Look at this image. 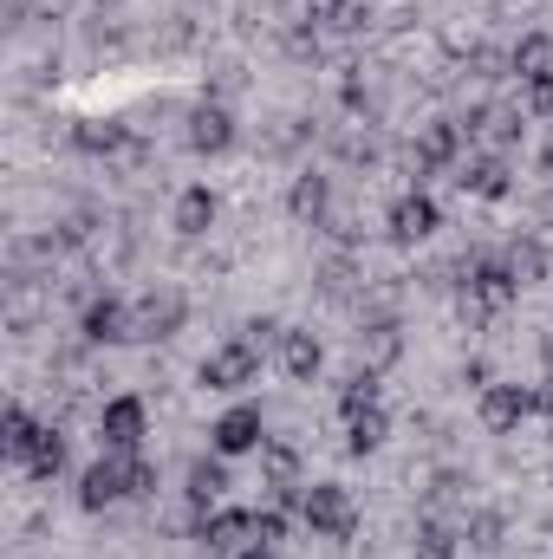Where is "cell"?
I'll list each match as a JSON object with an SVG mask.
<instances>
[{"instance_id": "1", "label": "cell", "mask_w": 553, "mask_h": 559, "mask_svg": "<svg viewBox=\"0 0 553 559\" xmlns=\"http://www.w3.org/2000/svg\"><path fill=\"white\" fill-rule=\"evenodd\" d=\"M156 488V462L131 449V455H118V449H105L98 462H85L79 468V508L85 514H105V508H118V501H131V495H150Z\"/></svg>"}, {"instance_id": "2", "label": "cell", "mask_w": 553, "mask_h": 559, "mask_svg": "<svg viewBox=\"0 0 553 559\" xmlns=\"http://www.w3.org/2000/svg\"><path fill=\"white\" fill-rule=\"evenodd\" d=\"M521 299V286L508 280L502 254H469L462 261V319H502Z\"/></svg>"}, {"instance_id": "3", "label": "cell", "mask_w": 553, "mask_h": 559, "mask_svg": "<svg viewBox=\"0 0 553 559\" xmlns=\"http://www.w3.org/2000/svg\"><path fill=\"white\" fill-rule=\"evenodd\" d=\"M299 527L319 534V540H352V527H358L352 488H345V481H306V495H299Z\"/></svg>"}, {"instance_id": "4", "label": "cell", "mask_w": 553, "mask_h": 559, "mask_svg": "<svg viewBox=\"0 0 553 559\" xmlns=\"http://www.w3.org/2000/svg\"><path fill=\"white\" fill-rule=\"evenodd\" d=\"M196 378H202L209 391H222V397H242L248 384H261V352H255L248 338H222V345L196 365Z\"/></svg>"}, {"instance_id": "5", "label": "cell", "mask_w": 553, "mask_h": 559, "mask_svg": "<svg viewBox=\"0 0 553 559\" xmlns=\"http://www.w3.org/2000/svg\"><path fill=\"white\" fill-rule=\"evenodd\" d=\"M475 417H482L489 436H515L528 417H541V391H534V384H515V378H495V384L482 391Z\"/></svg>"}, {"instance_id": "6", "label": "cell", "mask_w": 553, "mask_h": 559, "mask_svg": "<svg viewBox=\"0 0 553 559\" xmlns=\"http://www.w3.org/2000/svg\"><path fill=\"white\" fill-rule=\"evenodd\" d=\"M79 338H85V345H131V338H138V299H118V293L85 299Z\"/></svg>"}, {"instance_id": "7", "label": "cell", "mask_w": 553, "mask_h": 559, "mask_svg": "<svg viewBox=\"0 0 553 559\" xmlns=\"http://www.w3.org/2000/svg\"><path fill=\"white\" fill-rule=\"evenodd\" d=\"M242 138V124H235V111L222 105V98H196L189 105V118H183V143L196 150V156H228Z\"/></svg>"}, {"instance_id": "8", "label": "cell", "mask_w": 553, "mask_h": 559, "mask_svg": "<svg viewBox=\"0 0 553 559\" xmlns=\"http://www.w3.org/2000/svg\"><path fill=\"white\" fill-rule=\"evenodd\" d=\"M209 449L215 455H261L268 449V417H261V404H228L222 417L209 423Z\"/></svg>"}, {"instance_id": "9", "label": "cell", "mask_w": 553, "mask_h": 559, "mask_svg": "<svg viewBox=\"0 0 553 559\" xmlns=\"http://www.w3.org/2000/svg\"><path fill=\"white\" fill-rule=\"evenodd\" d=\"M528 111L521 105H475L469 118H462V131H469V143H482V150H495V156H508L515 143H528Z\"/></svg>"}, {"instance_id": "10", "label": "cell", "mask_w": 553, "mask_h": 559, "mask_svg": "<svg viewBox=\"0 0 553 559\" xmlns=\"http://www.w3.org/2000/svg\"><path fill=\"white\" fill-rule=\"evenodd\" d=\"M143 436H150V404L143 397H105L98 404V442L105 449H118V455H131V449H143Z\"/></svg>"}, {"instance_id": "11", "label": "cell", "mask_w": 553, "mask_h": 559, "mask_svg": "<svg viewBox=\"0 0 553 559\" xmlns=\"http://www.w3.org/2000/svg\"><path fill=\"white\" fill-rule=\"evenodd\" d=\"M462 143H469V131H462V118H430V124H416V182L430 176V169H462Z\"/></svg>"}, {"instance_id": "12", "label": "cell", "mask_w": 553, "mask_h": 559, "mask_svg": "<svg viewBox=\"0 0 553 559\" xmlns=\"http://www.w3.org/2000/svg\"><path fill=\"white\" fill-rule=\"evenodd\" d=\"M436 228H443V209H436V195H423V189H404V195L391 202V215H385V235H391L398 248H423Z\"/></svg>"}, {"instance_id": "13", "label": "cell", "mask_w": 553, "mask_h": 559, "mask_svg": "<svg viewBox=\"0 0 553 559\" xmlns=\"http://www.w3.org/2000/svg\"><path fill=\"white\" fill-rule=\"evenodd\" d=\"M456 182H462V195H475V202H508V195H515V169H508V156H495V150L462 156Z\"/></svg>"}, {"instance_id": "14", "label": "cell", "mask_w": 553, "mask_h": 559, "mask_svg": "<svg viewBox=\"0 0 553 559\" xmlns=\"http://www.w3.org/2000/svg\"><path fill=\"white\" fill-rule=\"evenodd\" d=\"M189 325V299L176 293V286H150L138 299V338L143 345H156V338H176Z\"/></svg>"}, {"instance_id": "15", "label": "cell", "mask_w": 553, "mask_h": 559, "mask_svg": "<svg viewBox=\"0 0 553 559\" xmlns=\"http://www.w3.org/2000/svg\"><path fill=\"white\" fill-rule=\"evenodd\" d=\"M196 540H202L209 554L235 559L242 547H255V508H209L202 527H196Z\"/></svg>"}, {"instance_id": "16", "label": "cell", "mask_w": 553, "mask_h": 559, "mask_svg": "<svg viewBox=\"0 0 553 559\" xmlns=\"http://www.w3.org/2000/svg\"><path fill=\"white\" fill-rule=\"evenodd\" d=\"M215 222H222V195H215L209 182H189V189L169 202V228H176L183 241H202Z\"/></svg>"}, {"instance_id": "17", "label": "cell", "mask_w": 553, "mask_h": 559, "mask_svg": "<svg viewBox=\"0 0 553 559\" xmlns=\"http://www.w3.org/2000/svg\"><path fill=\"white\" fill-rule=\"evenodd\" d=\"M274 358H280V371H286L293 384H313V378H319V365H326V345H319V332H313V325H286V332H280V345H274Z\"/></svg>"}, {"instance_id": "18", "label": "cell", "mask_w": 553, "mask_h": 559, "mask_svg": "<svg viewBox=\"0 0 553 559\" xmlns=\"http://www.w3.org/2000/svg\"><path fill=\"white\" fill-rule=\"evenodd\" d=\"M286 215L306 222V228H319V222L332 215V176H326V169H299L293 189H286Z\"/></svg>"}, {"instance_id": "19", "label": "cell", "mask_w": 553, "mask_h": 559, "mask_svg": "<svg viewBox=\"0 0 553 559\" xmlns=\"http://www.w3.org/2000/svg\"><path fill=\"white\" fill-rule=\"evenodd\" d=\"M228 488H235V481H228V455H215V449H209V455H196V462H189V475H183V495H189L202 514H209V508H222V495H228Z\"/></svg>"}, {"instance_id": "20", "label": "cell", "mask_w": 553, "mask_h": 559, "mask_svg": "<svg viewBox=\"0 0 553 559\" xmlns=\"http://www.w3.org/2000/svg\"><path fill=\"white\" fill-rule=\"evenodd\" d=\"M502 267H508L515 286H548L553 254H548V241H541V235H515V241L502 248Z\"/></svg>"}, {"instance_id": "21", "label": "cell", "mask_w": 553, "mask_h": 559, "mask_svg": "<svg viewBox=\"0 0 553 559\" xmlns=\"http://www.w3.org/2000/svg\"><path fill=\"white\" fill-rule=\"evenodd\" d=\"M72 150L79 156H125L131 150V131L118 118H79L72 124Z\"/></svg>"}, {"instance_id": "22", "label": "cell", "mask_w": 553, "mask_h": 559, "mask_svg": "<svg viewBox=\"0 0 553 559\" xmlns=\"http://www.w3.org/2000/svg\"><path fill=\"white\" fill-rule=\"evenodd\" d=\"M20 468H26L33 481H59V475L72 468V442H66V436H59V429L46 423V429H39V442H33V455H26Z\"/></svg>"}, {"instance_id": "23", "label": "cell", "mask_w": 553, "mask_h": 559, "mask_svg": "<svg viewBox=\"0 0 553 559\" xmlns=\"http://www.w3.org/2000/svg\"><path fill=\"white\" fill-rule=\"evenodd\" d=\"M508 72L528 85V79H553V33H521L508 46Z\"/></svg>"}, {"instance_id": "24", "label": "cell", "mask_w": 553, "mask_h": 559, "mask_svg": "<svg viewBox=\"0 0 553 559\" xmlns=\"http://www.w3.org/2000/svg\"><path fill=\"white\" fill-rule=\"evenodd\" d=\"M385 436H391L385 404H372V411H352V417H345V449H352V455H372V449H385Z\"/></svg>"}, {"instance_id": "25", "label": "cell", "mask_w": 553, "mask_h": 559, "mask_svg": "<svg viewBox=\"0 0 553 559\" xmlns=\"http://www.w3.org/2000/svg\"><path fill=\"white\" fill-rule=\"evenodd\" d=\"M39 429H46V423L33 417L26 404H7V423H0V442H7V455H13V462H26V455H33V442H39Z\"/></svg>"}, {"instance_id": "26", "label": "cell", "mask_w": 553, "mask_h": 559, "mask_svg": "<svg viewBox=\"0 0 553 559\" xmlns=\"http://www.w3.org/2000/svg\"><path fill=\"white\" fill-rule=\"evenodd\" d=\"M261 481H268V488H306V481H299V449H293V442H274V436H268V449H261Z\"/></svg>"}, {"instance_id": "27", "label": "cell", "mask_w": 553, "mask_h": 559, "mask_svg": "<svg viewBox=\"0 0 553 559\" xmlns=\"http://www.w3.org/2000/svg\"><path fill=\"white\" fill-rule=\"evenodd\" d=\"M326 33H365L372 26V0H319V13H313Z\"/></svg>"}, {"instance_id": "28", "label": "cell", "mask_w": 553, "mask_h": 559, "mask_svg": "<svg viewBox=\"0 0 553 559\" xmlns=\"http://www.w3.org/2000/svg\"><path fill=\"white\" fill-rule=\"evenodd\" d=\"M372 404H385V384H378V371L365 365V371H352V378L339 384V417H352V411H372Z\"/></svg>"}, {"instance_id": "29", "label": "cell", "mask_w": 553, "mask_h": 559, "mask_svg": "<svg viewBox=\"0 0 553 559\" xmlns=\"http://www.w3.org/2000/svg\"><path fill=\"white\" fill-rule=\"evenodd\" d=\"M462 554V534L456 527H443V521H423L411 540V559H456Z\"/></svg>"}, {"instance_id": "30", "label": "cell", "mask_w": 553, "mask_h": 559, "mask_svg": "<svg viewBox=\"0 0 553 559\" xmlns=\"http://www.w3.org/2000/svg\"><path fill=\"white\" fill-rule=\"evenodd\" d=\"M502 534H508V521H502L495 508H475V514H469V534H462V540H469L475 554H495V547H502Z\"/></svg>"}, {"instance_id": "31", "label": "cell", "mask_w": 553, "mask_h": 559, "mask_svg": "<svg viewBox=\"0 0 553 559\" xmlns=\"http://www.w3.org/2000/svg\"><path fill=\"white\" fill-rule=\"evenodd\" d=\"M358 352H365L372 365H391V358H398V332H391V325H365V332H358Z\"/></svg>"}, {"instance_id": "32", "label": "cell", "mask_w": 553, "mask_h": 559, "mask_svg": "<svg viewBox=\"0 0 553 559\" xmlns=\"http://www.w3.org/2000/svg\"><path fill=\"white\" fill-rule=\"evenodd\" d=\"M521 111H528L534 124H553V79H528V85H521Z\"/></svg>"}, {"instance_id": "33", "label": "cell", "mask_w": 553, "mask_h": 559, "mask_svg": "<svg viewBox=\"0 0 553 559\" xmlns=\"http://www.w3.org/2000/svg\"><path fill=\"white\" fill-rule=\"evenodd\" d=\"M235 559H280V554H274V547H268V540H255V547H242V554H235Z\"/></svg>"}, {"instance_id": "34", "label": "cell", "mask_w": 553, "mask_h": 559, "mask_svg": "<svg viewBox=\"0 0 553 559\" xmlns=\"http://www.w3.org/2000/svg\"><path fill=\"white\" fill-rule=\"evenodd\" d=\"M541 169L553 176V131H548V143H541Z\"/></svg>"}, {"instance_id": "35", "label": "cell", "mask_w": 553, "mask_h": 559, "mask_svg": "<svg viewBox=\"0 0 553 559\" xmlns=\"http://www.w3.org/2000/svg\"><path fill=\"white\" fill-rule=\"evenodd\" d=\"M548 215H553V195H548Z\"/></svg>"}]
</instances>
